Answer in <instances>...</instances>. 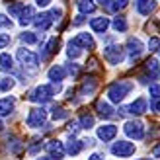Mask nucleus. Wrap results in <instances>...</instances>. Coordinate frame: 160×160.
<instances>
[{"mask_svg": "<svg viewBox=\"0 0 160 160\" xmlns=\"http://www.w3.org/2000/svg\"><path fill=\"white\" fill-rule=\"evenodd\" d=\"M51 23H53V18H51V12L39 14V16H35V20H33V26H35V29H41V31H45V29H49V28H51Z\"/></svg>", "mask_w": 160, "mask_h": 160, "instance_id": "f8f14e48", "label": "nucleus"}, {"mask_svg": "<svg viewBox=\"0 0 160 160\" xmlns=\"http://www.w3.org/2000/svg\"><path fill=\"white\" fill-rule=\"evenodd\" d=\"M115 135H117V127L115 125H102V127H98V139L103 141V142L111 141Z\"/></svg>", "mask_w": 160, "mask_h": 160, "instance_id": "9b49d317", "label": "nucleus"}, {"mask_svg": "<svg viewBox=\"0 0 160 160\" xmlns=\"http://www.w3.org/2000/svg\"><path fill=\"white\" fill-rule=\"evenodd\" d=\"M152 156H154V158H160V145H156V147L152 148Z\"/></svg>", "mask_w": 160, "mask_h": 160, "instance_id": "ea45409f", "label": "nucleus"}, {"mask_svg": "<svg viewBox=\"0 0 160 160\" xmlns=\"http://www.w3.org/2000/svg\"><path fill=\"white\" fill-rule=\"evenodd\" d=\"M57 47H59V39H57V37H51L49 41H47V43L41 47V59H43V61H47V59L51 57V55H55Z\"/></svg>", "mask_w": 160, "mask_h": 160, "instance_id": "4468645a", "label": "nucleus"}, {"mask_svg": "<svg viewBox=\"0 0 160 160\" xmlns=\"http://www.w3.org/2000/svg\"><path fill=\"white\" fill-rule=\"evenodd\" d=\"M37 160H57V158H51V156H45V158H37Z\"/></svg>", "mask_w": 160, "mask_h": 160, "instance_id": "a18cd8bd", "label": "nucleus"}, {"mask_svg": "<svg viewBox=\"0 0 160 160\" xmlns=\"http://www.w3.org/2000/svg\"><path fill=\"white\" fill-rule=\"evenodd\" d=\"M12 41V37L8 35V33H0V49H4V47H8Z\"/></svg>", "mask_w": 160, "mask_h": 160, "instance_id": "f704fd0d", "label": "nucleus"}, {"mask_svg": "<svg viewBox=\"0 0 160 160\" xmlns=\"http://www.w3.org/2000/svg\"><path fill=\"white\" fill-rule=\"evenodd\" d=\"M67 55H68L70 59H76L78 55H80V49H78V47H76V45H74L72 41L68 43V51H67Z\"/></svg>", "mask_w": 160, "mask_h": 160, "instance_id": "473e14b6", "label": "nucleus"}, {"mask_svg": "<svg viewBox=\"0 0 160 160\" xmlns=\"http://www.w3.org/2000/svg\"><path fill=\"white\" fill-rule=\"evenodd\" d=\"M12 57L8 53H2L0 55V68H4V70H12L14 68V65H12Z\"/></svg>", "mask_w": 160, "mask_h": 160, "instance_id": "bb28decb", "label": "nucleus"}, {"mask_svg": "<svg viewBox=\"0 0 160 160\" xmlns=\"http://www.w3.org/2000/svg\"><path fill=\"white\" fill-rule=\"evenodd\" d=\"M35 2H37V6H41V8H43V6H49V4H51V0H35Z\"/></svg>", "mask_w": 160, "mask_h": 160, "instance_id": "a19ab883", "label": "nucleus"}, {"mask_svg": "<svg viewBox=\"0 0 160 160\" xmlns=\"http://www.w3.org/2000/svg\"><path fill=\"white\" fill-rule=\"evenodd\" d=\"M103 57H106V61L111 62V65H119L125 57V51H123V47H119V45H108V47H103Z\"/></svg>", "mask_w": 160, "mask_h": 160, "instance_id": "20e7f679", "label": "nucleus"}, {"mask_svg": "<svg viewBox=\"0 0 160 160\" xmlns=\"http://www.w3.org/2000/svg\"><path fill=\"white\" fill-rule=\"evenodd\" d=\"M84 147H86V142H84V141H76V139H70L65 150H67V152H68L70 156H76V154L80 152V150L84 148Z\"/></svg>", "mask_w": 160, "mask_h": 160, "instance_id": "6ab92c4d", "label": "nucleus"}, {"mask_svg": "<svg viewBox=\"0 0 160 160\" xmlns=\"http://www.w3.org/2000/svg\"><path fill=\"white\" fill-rule=\"evenodd\" d=\"M72 43L76 47H82V49H94V39H92L90 33H78L72 39Z\"/></svg>", "mask_w": 160, "mask_h": 160, "instance_id": "2eb2a0df", "label": "nucleus"}, {"mask_svg": "<svg viewBox=\"0 0 160 160\" xmlns=\"http://www.w3.org/2000/svg\"><path fill=\"white\" fill-rule=\"evenodd\" d=\"M53 96H55L53 86L43 84V86H37L35 90L28 96V100H29V102H35V103H47V102L53 100Z\"/></svg>", "mask_w": 160, "mask_h": 160, "instance_id": "f03ea898", "label": "nucleus"}, {"mask_svg": "<svg viewBox=\"0 0 160 160\" xmlns=\"http://www.w3.org/2000/svg\"><path fill=\"white\" fill-rule=\"evenodd\" d=\"M45 119H47V111L43 108H33V109H29L26 123H28V127H31V129H39V127L45 123Z\"/></svg>", "mask_w": 160, "mask_h": 160, "instance_id": "7ed1b4c3", "label": "nucleus"}, {"mask_svg": "<svg viewBox=\"0 0 160 160\" xmlns=\"http://www.w3.org/2000/svg\"><path fill=\"white\" fill-rule=\"evenodd\" d=\"M74 23H76V26H80V23H84V16H82V14H80V16H76Z\"/></svg>", "mask_w": 160, "mask_h": 160, "instance_id": "79ce46f5", "label": "nucleus"}, {"mask_svg": "<svg viewBox=\"0 0 160 160\" xmlns=\"http://www.w3.org/2000/svg\"><path fill=\"white\" fill-rule=\"evenodd\" d=\"M148 92H150V98L152 100H160V84H152Z\"/></svg>", "mask_w": 160, "mask_h": 160, "instance_id": "72a5a7b5", "label": "nucleus"}, {"mask_svg": "<svg viewBox=\"0 0 160 160\" xmlns=\"http://www.w3.org/2000/svg\"><path fill=\"white\" fill-rule=\"evenodd\" d=\"M16 57H18V61L22 62L23 67H28V68H37V55L35 53H31L29 49H18V53H16Z\"/></svg>", "mask_w": 160, "mask_h": 160, "instance_id": "423d86ee", "label": "nucleus"}, {"mask_svg": "<svg viewBox=\"0 0 160 160\" xmlns=\"http://www.w3.org/2000/svg\"><path fill=\"white\" fill-rule=\"evenodd\" d=\"M147 111V100L145 98H139V100H135L131 106H127L121 109V113H133V115H142Z\"/></svg>", "mask_w": 160, "mask_h": 160, "instance_id": "1a4fd4ad", "label": "nucleus"}, {"mask_svg": "<svg viewBox=\"0 0 160 160\" xmlns=\"http://www.w3.org/2000/svg\"><path fill=\"white\" fill-rule=\"evenodd\" d=\"M14 98H4V100H0V117L2 115H10L12 111H14Z\"/></svg>", "mask_w": 160, "mask_h": 160, "instance_id": "4be33fe9", "label": "nucleus"}, {"mask_svg": "<svg viewBox=\"0 0 160 160\" xmlns=\"http://www.w3.org/2000/svg\"><path fill=\"white\" fill-rule=\"evenodd\" d=\"M135 6H137V12L141 16H148L156 8V2L154 0H135Z\"/></svg>", "mask_w": 160, "mask_h": 160, "instance_id": "dca6fc26", "label": "nucleus"}, {"mask_svg": "<svg viewBox=\"0 0 160 160\" xmlns=\"http://www.w3.org/2000/svg\"><path fill=\"white\" fill-rule=\"evenodd\" d=\"M158 47H160V39L158 37H150L148 39V49L150 51H158Z\"/></svg>", "mask_w": 160, "mask_h": 160, "instance_id": "c9c22d12", "label": "nucleus"}, {"mask_svg": "<svg viewBox=\"0 0 160 160\" xmlns=\"http://www.w3.org/2000/svg\"><path fill=\"white\" fill-rule=\"evenodd\" d=\"M96 86H98V80H96L94 76H86L82 80V84H80L78 92H80V96H90V94H94Z\"/></svg>", "mask_w": 160, "mask_h": 160, "instance_id": "9d476101", "label": "nucleus"}, {"mask_svg": "<svg viewBox=\"0 0 160 160\" xmlns=\"http://www.w3.org/2000/svg\"><path fill=\"white\" fill-rule=\"evenodd\" d=\"M113 29H115V31H125V29H127L125 18H121V16H119V18H115V20H113Z\"/></svg>", "mask_w": 160, "mask_h": 160, "instance_id": "c85d7f7f", "label": "nucleus"}, {"mask_svg": "<svg viewBox=\"0 0 160 160\" xmlns=\"http://www.w3.org/2000/svg\"><path fill=\"white\" fill-rule=\"evenodd\" d=\"M67 76V68L61 67V65H55L49 68V78L53 80V82H61V80H65Z\"/></svg>", "mask_w": 160, "mask_h": 160, "instance_id": "f3484780", "label": "nucleus"}, {"mask_svg": "<svg viewBox=\"0 0 160 160\" xmlns=\"http://www.w3.org/2000/svg\"><path fill=\"white\" fill-rule=\"evenodd\" d=\"M76 8L80 14H92L96 10L94 0H76Z\"/></svg>", "mask_w": 160, "mask_h": 160, "instance_id": "412c9836", "label": "nucleus"}, {"mask_svg": "<svg viewBox=\"0 0 160 160\" xmlns=\"http://www.w3.org/2000/svg\"><path fill=\"white\" fill-rule=\"evenodd\" d=\"M78 70H80V67H78V65H74V62L67 67V72H68V74H72V76H76V74H78Z\"/></svg>", "mask_w": 160, "mask_h": 160, "instance_id": "58836bf2", "label": "nucleus"}, {"mask_svg": "<svg viewBox=\"0 0 160 160\" xmlns=\"http://www.w3.org/2000/svg\"><path fill=\"white\" fill-rule=\"evenodd\" d=\"M2 127H4V125H2V121H0V131H2Z\"/></svg>", "mask_w": 160, "mask_h": 160, "instance_id": "de8ad7c7", "label": "nucleus"}, {"mask_svg": "<svg viewBox=\"0 0 160 160\" xmlns=\"http://www.w3.org/2000/svg\"><path fill=\"white\" fill-rule=\"evenodd\" d=\"M127 51H129V57H131V61L139 59V57H141V53H142V43L139 41V39L131 37L129 41H127Z\"/></svg>", "mask_w": 160, "mask_h": 160, "instance_id": "ddd939ff", "label": "nucleus"}, {"mask_svg": "<svg viewBox=\"0 0 160 160\" xmlns=\"http://www.w3.org/2000/svg\"><path fill=\"white\" fill-rule=\"evenodd\" d=\"M22 41L23 43H37V35L35 33H31V31H26V33H22Z\"/></svg>", "mask_w": 160, "mask_h": 160, "instance_id": "2f4dec72", "label": "nucleus"}, {"mask_svg": "<svg viewBox=\"0 0 160 160\" xmlns=\"http://www.w3.org/2000/svg\"><path fill=\"white\" fill-rule=\"evenodd\" d=\"M78 123H80L82 129H92V127H94V117L90 113H82L80 119H78Z\"/></svg>", "mask_w": 160, "mask_h": 160, "instance_id": "393cba45", "label": "nucleus"}, {"mask_svg": "<svg viewBox=\"0 0 160 160\" xmlns=\"http://www.w3.org/2000/svg\"><path fill=\"white\" fill-rule=\"evenodd\" d=\"M51 111H53L51 115H53L55 121H59V119H67V117H68V113H67V111L62 109V108H59V106H53V109H51Z\"/></svg>", "mask_w": 160, "mask_h": 160, "instance_id": "cd10ccee", "label": "nucleus"}, {"mask_svg": "<svg viewBox=\"0 0 160 160\" xmlns=\"http://www.w3.org/2000/svg\"><path fill=\"white\" fill-rule=\"evenodd\" d=\"M14 88V80L12 78H2L0 80V92H8Z\"/></svg>", "mask_w": 160, "mask_h": 160, "instance_id": "7c9ffc66", "label": "nucleus"}, {"mask_svg": "<svg viewBox=\"0 0 160 160\" xmlns=\"http://www.w3.org/2000/svg\"><path fill=\"white\" fill-rule=\"evenodd\" d=\"M96 109H98V113H100L102 117H106V119L113 115V109H111V106H109L108 102H103V100H100L98 103H96Z\"/></svg>", "mask_w": 160, "mask_h": 160, "instance_id": "5701e85b", "label": "nucleus"}, {"mask_svg": "<svg viewBox=\"0 0 160 160\" xmlns=\"http://www.w3.org/2000/svg\"><path fill=\"white\" fill-rule=\"evenodd\" d=\"M123 131H125L127 137L137 139V141H141L142 137H145V125H142L141 121H127L125 127H123Z\"/></svg>", "mask_w": 160, "mask_h": 160, "instance_id": "39448f33", "label": "nucleus"}, {"mask_svg": "<svg viewBox=\"0 0 160 160\" xmlns=\"http://www.w3.org/2000/svg\"><path fill=\"white\" fill-rule=\"evenodd\" d=\"M88 160H103V158H102L100 154H92V156H90V158H88Z\"/></svg>", "mask_w": 160, "mask_h": 160, "instance_id": "37998d69", "label": "nucleus"}, {"mask_svg": "<svg viewBox=\"0 0 160 160\" xmlns=\"http://www.w3.org/2000/svg\"><path fill=\"white\" fill-rule=\"evenodd\" d=\"M152 108H154L156 111H160V102H158V103H152Z\"/></svg>", "mask_w": 160, "mask_h": 160, "instance_id": "c03bdc74", "label": "nucleus"}, {"mask_svg": "<svg viewBox=\"0 0 160 160\" xmlns=\"http://www.w3.org/2000/svg\"><path fill=\"white\" fill-rule=\"evenodd\" d=\"M45 148H47V152H49V156L51 158H57V160H61L62 156H65V145H62L61 141H49L45 145Z\"/></svg>", "mask_w": 160, "mask_h": 160, "instance_id": "6e6552de", "label": "nucleus"}, {"mask_svg": "<svg viewBox=\"0 0 160 160\" xmlns=\"http://www.w3.org/2000/svg\"><path fill=\"white\" fill-rule=\"evenodd\" d=\"M98 2H102V4H108V2H109V0H98Z\"/></svg>", "mask_w": 160, "mask_h": 160, "instance_id": "49530a36", "label": "nucleus"}, {"mask_svg": "<svg viewBox=\"0 0 160 160\" xmlns=\"http://www.w3.org/2000/svg\"><path fill=\"white\" fill-rule=\"evenodd\" d=\"M61 16H62V10H61V8H53V10H51V18H53V22L61 20Z\"/></svg>", "mask_w": 160, "mask_h": 160, "instance_id": "4c0bfd02", "label": "nucleus"}, {"mask_svg": "<svg viewBox=\"0 0 160 160\" xmlns=\"http://www.w3.org/2000/svg\"><path fill=\"white\" fill-rule=\"evenodd\" d=\"M111 152L115 156H131V154H135V145L129 141H119L111 147Z\"/></svg>", "mask_w": 160, "mask_h": 160, "instance_id": "0eeeda50", "label": "nucleus"}, {"mask_svg": "<svg viewBox=\"0 0 160 160\" xmlns=\"http://www.w3.org/2000/svg\"><path fill=\"white\" fill-rule=\"evenodd\" d=\"M23 8H26V4H18V2H12L8 4V12H10V16H14V18H20Z\"/></svg>", "mask_w": 160, "mask_h": 160, "instance_id": "a878e982", "label": "nucleus"}, {"mask_svg": "<svg viewBox=\"0 0 160 160\" xmlns=\"http://www.w3.org/2000/svg\"><path fill=\"white\" fill-rule=\"evenodd\" d=\"M0 28H12V22H10V18H6L4 14H0Z\"/></svg>", "mask_w": 160, "mask_h": 160, "instance_id": "e433bc0d", "label": "nucleus"}, {"mask_svg": "<svg viewBox=\"0 0 160 160\" xmlns=\"http://www.w3.org/2000/svg\"><path fill=\"white\" fill-rule=\"evenodd\" d=\"M127 2H129V0H109L106 4V8H108V12H119L121 8L127 6Z\"/></svg>", "mask_w": 160, "mask_h": 160, "instance_id": "b1692460", "label": "nucleus"}, {"mask_svg": "<svg viewBox=\"0 0 160 160\" xmlns=\"http://www.w3.org/2000/svg\"><path fill=\"white\" fill-rule=\"evenodd\" d=\"M147 70L150 72V76H154L158 72V61L156 59H148L147 61Z\"/></svg>", "mask_w": 160, "mask_h": 160, "instance_id": "c756f323", "label": "nucleus"}, {"mask_svg": "<svg viewBox=\"0 0 160 160\" xmlns=\"http://www.w3.org/2000/svg\"><path fill=\"white\" fill-rule=\"evenodd\" d=\"M33 20H35V10L31 6H26L22 16H20V26H28V23H31Z\"/></svg>", "mask_w": 160, "mask_h": 160, "instance_id": "aec40b11", "label": "nucleus"}, {"mask_svg": "<svg viewBox=\"0 0 160 160\" xmlns=\"http://www.w3.org/2000/svg\"><path fill=\"white\" fill-rule=\"evenodd\" d=\"M90 28H92L94 31H98V33H103V31L109 28V20L103 18V16H100V18H94V20L90 22Z\"/></svg>", "mask_w": 160, "mask_h": 160, "instance_id": "a211bd4d", "label": "nucleus"}, {"mask_svg": "<svg viewBox=\"0 0 160 160\" xmlns=\"http://www.w3.org/2000/svg\"><path fill=\"white\" fill-rule=\"evenodd\" d=\"M131 90H133V84H131V82H127V80H119V82H115V84H111V86H109L108 96H109V100H111V102L119 103V102H121Z\"/></svg>", "mask_w": 160, "mask_h": 160, "instance_id": "f257e3e1", "label": "nucleus"}, {"mask_svg": "<svg viewBox=\"0 0 160 160\" xmlns=\"http://www.w3.org/2000/svg\"><path fill=\"white\" fill-rule=\"evenodd\" d=\"M141 160H150V158H141Z\"/></svg>", "mask_w": 160, "mask_h": 160, "instance_id": "09e8293b", "label": "nucleus"}]
</instances>
